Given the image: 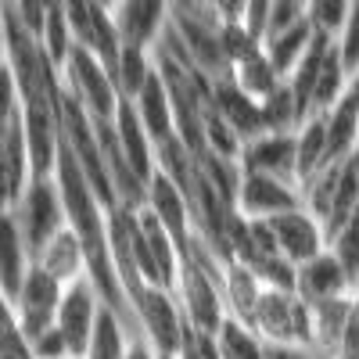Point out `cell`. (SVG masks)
Segmentation results:
<instances>
[{"mask_svg": "<svg viewBox=\"0 0 359 359\" xmlns=\"http://www.w3.org/2000/svg\"><path fill=\"white\" fill-rule=\"evenodd\" d=\"M33 180H36V169H33L29 140L18 118L8 130H0V212H15Z\"/></svg>", "mask_w": 359, "mask_h": 359, "instance_id": "10", "label": "cell"}, {"mask_svg": "<svg viewBox=\"0 0 359 359\" xmlns=\"http://www.w3.org/2000/svg\"><path fill=\"white\" fill-rule=\"evenodd\" d=\"M29 269H33V252H29L15 216L0 212V294H4L8 302L18 294L22 280L29 277Z\"/></svg>", "mask_w": 359, "mask_h": 359, "instance_id": "20", "label": "cell"}, {"mask_svg": "<svg viewBox=\"0 0 359 359\" xmlns=\"http://www.w3.org/2000/svg\"><path fill=\"white\" fill-rule=\"evenodd\" d=\"M111 18H115L123 47L155 54L169 29V4H158V0H123V4H111Z\"/></svg>", "mask_w": 359, "mask_h": 359, "instance_id": "11", "label": "cell"}, {"mask_svg": "<svg viewBox=\"0 0 359 359\" xmlns=\"http://www.w3.org/2000/svg\"><path fill=\"white\" fill-rule=\"evenodd\" d=\"M219 352L223 359H269V348L266 341L245 323H233L226 320L223 331H219Z\"/></svg>", "mask_w": 359, "mask_h": 359, "instance_id": "30", "label": "cell"}, {"mask_svg": "<svg viewBox=\"0 0 359 359\" xmlns=\"http://www.w3.org/2000/svg\"><path fill=\"white\" fill-rule=\"evenodd\" d=\"M334 359H359V294H352L348 320H345V334H341V341H338Z\"/></svg>", "mask_w": 359, "mask_h": 359, "instance_id": "38", "label": "cell"}, {"mask_svg": "<svg viewBox=\"0 0 359 359\" xmlns=\"http://www.w3.org/2000/svg\"><path fill=\"white\" fill-rule=\"evenodd\" d=\"M33 266L43 269V273L50 280H57L62 287H72L79 280H86V252L79 245V237L65 226V230H57L50 241L33 255Z\"/></svg>", "mask_w": 359, "mask_h": 359, "instance_id": "18", "label": "cell"}, {"mask_svg": "<svg viewBox=\"0 0 359 359\" xmlns=\"http://www.w3.org/2000/svg\"><path fill=\"white\" fill-rule=\"evenodd\" d=\"M327 252H331V255L341 262V269H345L348 280H352V291H355V277H359V212H355L341 230L331 233Z\"/></svg>", "mask_w": 359, "mask_h": 359, "instance_id": "31", "label": "cell"}, {"mask_svg": "<svg viewBox=\"0 0 359 359\" xmlns=\"http://www.w3.org/2000/svg\"><path fill=\"white\" fill-rule=\"evenodd\" d=\"M334 50L341 57L345 72H355L359 69V4L348 8V18L341 25V33L334 36Z\"/></svg>", "mask_w": 359, "mask_h": 359, "instance_id": "35", "label": "cell"}, {"mask_svg": "<svg viewBox=\"0 0 359 359\" xmlns=\"http://www.w3.org/2000/svg\"><path fill=\"white\" fill-rule=\"evenodd\" d=\"M269 359H320L313 348H269Z\"/></svg>", "mask_w": 359, "mask_h": 359, "instance_id": "40", "label": "cell"}, {"mask_svg": "<svg viewBox=\"0 0 359 359\" xmlns=\"http://www.w3.org/2000/svg\"><path fill=\"white\" fill-rule=\"evenodd\" d=\"M345 104L359 115V69L348 72V86H345Z\"/></svg>", "mask_w": 359, "mask_h": 359, "instance_id": "41", "label": "cell"}, {"mask_svg": "<svg viewBox=\"0 0 359 359\" xmlns=\"http://www.w3.org/2000/svg\"><path fill=\"white\" fill-rule=\"evenodd\" d=\"M130 104H133V111L140 118V126L147 130V137L155 140V147H165L169 140H176V108H172V97H169L158 69H155L151 79L140 86V94Z\"/></svg>", "mask_w": 359, "mask_h": 359, "instance_id": "19", "label": "cell"}, {"mask_svg": "<svg viewBox=\"0 0 359 359\" xmlns=\"http://www.w3.org/2000/svg\"><path fill=\"white\" fill-rule=\"evenodd\" d=\"M144 208L151 212L180 245L187 248L191 233H194V212H191V198L187 191L172 184L165 172H155L151 184H147V198H144Z\"/></svg>", "mask_w": 359, "mask_h": 359, "instance_id": "17", "label": "cell"}, {"mask_svg": "<svg viewBox=\"0 0 359 359\" xmlns=\"http://www.w3.org/2000/svg\"><path fill=\"white\" fill-rule=\"evenodd\" d=\"M172 359H223V352H219V334H205V331H194V327H187L184 341H180V352H176Z\"/></svg>", "mask_w": 359, "mask_h": 359, "instance_id": "36", "label": "cell"}, {"mask_svg": "<svg viewBox=\"0 0 359 359\" xmlns=\"http://www.w3.org/2000/svg\"><path fill=\"white\" fill-rule=\"evenodd\" d=\"M62 86H65V94L94 118V123H111L118 104H123V94H118V86H115V76L97 62L94 54H86V50H72L69 57V65L62 72Z\"/></svg>", "mask_w": 359, "mask_h": 359, "instance_id": "4", "label": "cell"}, {"mask_svg": "<svg viewBox=\"0 0 359 359\" xmlns=\"http://www.w3.org/2000/svg\"><path fill=\"white\" fill-rule=\"evenodd\" d=\"M126 309H130V320H133V331L144 341H151L165 359H172L180 352V341H184V331H187V320H184V309H180L172 291L144 284V287H137L126 298Z\"/></svg>", "mask_w": 359, "mask_h": 359, "instance_id": "1", "label": "cell"}, {"mask_svg": "<svg viewBox=\"0 0 359 359\" xmlns=\"http://www.w3.org/2000/svg\"><path fill=\"white\" fill-rule=\"evenodd\" d=\"M0 359H36V352L29 345V338L22 334L15 309L4 294H0Z\"/></svg>", "mask_w": 359, "mask_h": 359, "instance_id": "32", "label": "cell"}, {"mask_svg": "<svg viewBox=\"0 0 359 359\" xmlns=\"http://www.w3.org/2000/svg\"><path fill=\"white\" fill-rule=\"evenodd\" d=\"M18 118H22V97H18L15 72L8 65V69H0V130H8Z\"/></svg>", "mask_w": 359, "mask_h": 359, "instance_id": "37", "label": "cell"}, {"mask_svg": "<svg viewBox=\"0 0 359 359\" xmlns=\"http://www.w3.org/2000/svg\"><path fill=\"white\" fill-rule=\"evenodd\" d=\"M348 172H352V180H355V191H359V147H355L352 158H348Z\"/></svg>", "mask_w": 359, "mask_h": 359, "instance_id": "43", "label": "cell"}, {"mask_svg": "<svg viewBox=\"0 0 359 359\" xmlns=\"http://www.w3.org/2000/svg\"><path fill=\"white\" fill-rule=\"evenodd\" d=\"M237 172H259L277 176L287 184H298V155H294V133H259L241 144Z\"/></svg>", "mask_w": 359, "mask_h": 359, "instance_id": "13", "label": "cell"}, {"mask_svg": "<svg viewBox=\"0 0 359 359\" xmlns=\"http://www.w3.org/2000/svg\"><path fill=\"white\" fill-rule=\"evenodd\" d=\"M309 18V4L306 0H269V25H266V40L284 33V29L298 25Z\"/></svg>", "mask_w": 359, "mask_h": 359, "instance_id": "34", "label": "cell"}, {"mask_svg": "<svg viewBox=\"0 0 359 359\" xmlns=\"http://www.w3.org/2000/svg\"><path fill=\"white\" fill-rule=\"evenodd\" d=\"M111 140H115V151L123 155V165L140 180L144 187L151 184V176L158 172V147H155L151 137H147V130L140 126V118H137L130 101L118 104V111L111 118Z\"/></svg>", "mask_w": 359, "mask_h": 359, "instance_id": "12", "label": "cell"}, {"mask_svg": "<svg viewBox=\"0 0 359 359\" xmlns=\"http://www.w3.org/2000/svg\"><path fill=\"white\" fill-rule=\"evenodd\" d=\"M0 69H8V33H4V18H0Z\"/></svg>", "mask_w": 359, "mask_h": 359, "instance_id": "42", "label": "cell"}, {"mask_svg": "<svg viewBox=\"0 0 359 359\" xmlns=\"http://www.w3.org/2000/svg\"><path fill=\"white\" fill-rule=\"evenodd\" d=\"M212 111L219 115V123L237 137V140H252L259 133H266V118H262V104L252 101L241 86L233 83V76L212 79Z\"/></svg>", "mask_w": 359, "mask_h": 359, "instance_id": "16", "label": "cell"}, {"mask_svg": "<svg viewBox=\"0 0 359 359\" xmlns=\"http://www.w3.org/2000/svg\"><path fill=\"white\" fill-rule=\"evenodd\" d=\"M294 294L313 309V306H323V302L348 298L355 291H352V280L341 269V262L331 252H323V255H316V259H309L294 269Z\"/></svg>", "mask_w": 359, "mask_h": 359, "instance_id": "15", "label": "cell"}, {"mask_svg": "<svg viewBox=\"0 0 359 359\" xmlns=\"http://www.w3.org/2000/svg\"><path fill=\"white\" fill-rule=\"evenodd\" d=\"M313 40H316V29H313L309 18H306V22H298V25L284 29V33L269 36V40L262 43V50H266L269 62H273V69L287 79V76L294 72V65L306 57V50L313 47Z\"/></svg>", "mask_w": 359, "mask_h": 359, "instance_id": "25", "label": "cell"}, {"mask_svg": "<svg viewBox=\"0 0 359 359\" xmlns=\"http://www.w3.org/2000/svg\"><path fill=\"white\" fill-rule=\"evenodd\" d=\"M233 208L252 223H269L291 208H302V187L287 184L277 176H259V172H241L237 176V194Z\"/></svg>", "mask_w": 359, "mask_h": 359, "instance_id": "6", "label": "cell"}, {"mask_svg": "<svg viewBox=\"0 0 359 359\" xmlns=\"http://www.w3.org/2000/svg\"><path fill=\"white\" fill-rule=\"evenodd\" d=\"M62 294L65 287L50 280L43 269H29V277L22 280L18 294L11 298V309H15V320L22 327V334L29 341H36L40 334H47L54 320H57V306H62Z\"/></svg>", "mask_w": 359, "mask_h": 359, "instance_id": "9", "label": "cell"}, {"mask_svg": "<svg viewBox=\"0 0 359 359\" xmlns=\"http://www.w3.org/2000/svg\"><path fill=\"white\" fill-rule=\"evenodd\" d=\"M248 327L266 341V348H309L313 309L294 291H266Z\"/></svg>", "mask_w": 359, "mask_h": 359, "instance_id": "2", "label": "cell"}, {"mask_svg": "<svg viewBox=\"0 0 359 359\" xmlns=\"http://www.w3.org/2000/svg\"><path fill=\"white\" fill-rule=\"evenodd\" d=\"M302 208L327 230V241H331V233L341 230L359 212V191H355V180L348 172V162L327 165L313 180H306L302 184Z\"/></svg>", "mask_w": 359, "mask_h": 359, "instance_id": "3", "label": "cell"}, {"mask_svg": "<svg viewBox=\"0 0 359 359\" xmlns=\"http://www.w3.org/2000/svg\"><path fill=\"white\" fill-rule=\"evenodd\" d=\"M348 8L352 4H341V0H313V4H309V25L316 29V33L334 40L341 33L345 18H348Z\"/></svg>", "mask_w": 359, "mask_h": 359, "instance_id": "33", "label": "cell"}, {"mask_svg": "<svg viewBox=\"0 0 359 359\" xmlns=\"http://www.w3.org/2000/svg\"><path fill=\"white\" fill-rule=\"evenodd\" d=\"M11 216H15L22 237H25L29 252L36 255L57 230L69 226L65 223V201H62V191H57V180L54 176H36Z\"/></svg>", "mask_w": 359, "mask_h": 359, "instance_id": "5", "label": "cell"}, {"mask_svg": "<svg viewBox=\"0 0 359 359\" xmlns=\"http://www.w3.org/2000/svg\"><path fill=\"white\" fill-rule=\"evenodd\" d=\"M294 155H298V187L327 169V115H306L294 130Z\"/></svg>", "mask_w": 359, "mask_h": 359, "instance_id": "23", "label": "cell"}, {"mask_svg": "<svg viewBox=\"0 0 359 359\" xmlns=\"http://www.w3.org/2000/svg\"><path fill=\"white\" fill-rule=\"evenodd\" d=\"M133 338H137V331H133L130 316H123V313H115V309L104 306L101 316H97L94 338H90L83 359H126Z\"/></svg>", "mask_w": 359, "mask_h": 359, "instance_id": "22", "label": "cell"}, {"mask_svg": "<svg viewBox=\"0 0 359 359\" xmlns=\"http://www.w3.org/2000/svg\"><path fill=\"white\" fill-rule=\"evenodd\" d=\"M269 233H273V245L277 252L298 269L302 262L316 259L327 252V230L306 212V208H291V212L277 216V219H269L266 223Z\"/></svg>", "mask_w": 359, "mask_h": 359, "instance_id": "14", "label": "cell"}, {"mask_svg": "<svg viewBox=\"0 0 359 359\" xmlns=\"http://www.w3.org/2000/svg\"><path fill=\"white\" fill-rule=\"evenodd\" d=\"M223 306H226V320H233V323H252V316H255V309H259V302H262V294H266V287H262V280L252 273V269L245 266V262H237V259H230L226 266H223Z\"/></svg>", "mask_w": 359, "mask_h": 359, "instance_id": "21", "label": "cell"}, {"mask_svg": "<svg viewBox=\"0 0 359 359\" xmlns=\"http://www.w3.org/2000/svg\"><path fill=\"white\" fill-rule=\"evenodd\" d=\"M151 76H155V54L123 47L118 65H115V86H118V94H123V101H133L140 94V86Z\"/></svg>", "mask_w": 359, "mask_h": 359, "instance_id": "29", "label": "cell"}, {"mask_svg": "<svg viewBox=\"0 0 359 359\" xmlns=\"http://www.w3.org/2000/svg\"><path fill=\"white\" fill-rule=\"evenodd\" d=\"M40 50H43L47 62L54 65V72L62 76L65 65H69V57H72V50H76L65 4H50L47 8V22H43V33H40Z\"/></svg>", "mask_w": 359, "mask_h": 359, "instance_id": "27", "label": "cell"}, {"mask_svg": "<svg viewBox=\"0 0 359 359\" xmlns=\"http://www.w3.org/2000/svg\"><path fill=\"white\" fill-rule=\"evenodd\" d=\"M230 76H233V83L241 86L252 101H259V104H266V101L287 83V79L273 69V62L266 57V50H255L252 57H245V62L237 65Z\"/></svg>", "mask_w": 359, "mask_h": 359, "instance_id": "26", "label": "cell"}, {"mask_svg": "<svg viewBox=\"0 0 359 359\" xmlns=\"http://www.w3.org/2000/svg\"><path fill=\"white\" fill-rule=\"evenodd\" d=\"M101 309H104V298L97 294V287L90 280H79V284L65 287L62 306H57L54 331L62 334V341H65L72 359L86 355V345H90V338H94V327H97Z\"/></svg>", "mask_w": 359, "mask_h": 359, "instance_id": "8", "label": "cell"}, {"mask_svg": "<svg viewBox=\"0 0 359 359\" xmlns=\"http://www.w3.org/2000/svg\"><path fill=\"white\" fill-rule=\"evenodd\" d=\"M348 306H352V294H348V298H338V302L313 306V334H309V348H313L320 359H334L338 341H341V334H345Z\"/></svg>", "mask_w": 359, "mask_h": 359, "instance_id": "24", "label": "cell"}, {"mask_svg": "<svg viewBox=\"0 0 359 359\" xmlns=\"http://www.w3.org/2000/svg\"><path fill=\"white\" fill-rule=\"evenodd\" d=\"M355 147H359V115L341 101L327 115V162L331 165L348 162Z\"/></svg>", "mask_w": 359, "mask_h": 359, "instance_id": "28", "label": "cell"}, {"mask_svg": "<svg viewBox=\"0 0 359 359\" xmlns=\"http://www.w3.org/2000/svg\"><path fill=\"white\" fill-rule=\"evenodd\" d=\"M69 25H72V40L79 50L94 54L97 62L115 76L118 54H123V40L111 18V4H65Z\"/></svg>", "mask_w": 359, "mask_h": 359, "instance_id": "7", "label": "cell"}, {"mask_svg": "<svg viewBox=\"0 0 359 359\" xmlns=\"http://www.w3.org/2000/svg\"><path fill=\"white\" fill-rule=\"evenodd\" d=\"M126 359H165V355H162L151 341H144V338L137 334V338H133V345H130V352H126Z\"/></svg>", "mask_w": 359, "mask_h": 359, "instance_id": "39", "label": "cell"}, {"mask_svg": "<svg viewBox=\"0 0 359 359\" xmlns=\"http://www.w3.org/2000/svg\"><path fill=\"white\" fill-rule=\"evenodd\" d=\"M355 294H359V277H355Z\"/></svg>", "mask_w": 359, "mask_h": 359, "instance_id": "44", "label": "cell"}]
</instances>
